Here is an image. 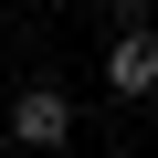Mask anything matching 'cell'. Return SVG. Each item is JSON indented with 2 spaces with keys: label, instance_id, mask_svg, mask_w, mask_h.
Listing matches in <instances>:
<instances>
[{
  "label": "cell",
  "instance_id": "1",
  "mask_svg": "<svg viewBox=\"0 0 158 158\" xmlns=\"http://www.w3.org/2000/svg\"><path fill=\"white\" fill-rule=\"evenodd\" d=\"M74 127H85V106H74L53 74H32V85L11 95V116H0V137H11L21 158H63V148H74Z\"/></svg>",
  "mask_w": 158,
  "mask_h": 158
},
{
  "label": "cell",
  "instance_id": "4",
  "mask_svg": "<svg viewBox=\"0 0 158 158\" xmlns=\"http://www.w3.org/2000/svg\"><path fill=\"white\" fill-rule=\"evenodd\" d=\"M116 158H158V148H116Z\"/></svg>",
  "mask_w": 158,
  "mask_h": 158
},
{
  "label": "cell",
  "instance_id": "6",
  "mask_svg": "<svg viewBox=\"0 0 158 158\" xmlns=\"http://www.w3.org/2000/svg\"><path fill=\"white\" fill-rule=\"evenodd\" d=\"M0 11H11V0H0Z\"/></svg>",
  "mask_w": 158,
  "mask_h": 158
},
{
  "label": "cell",
  "instance_id": "5",
  "mask_svg": "<svg viewBox=\"0 0 158 158\" xmlns=\"http://www.w3.org/2000/svg\"><path fill=\"white\" fill-rule=\"evenodd\" d=\"M0 158H11V137H0Z\"/></svg>",
  "mask_w": 158,
  "mask_h": 158
},
{
  "label": "cell",
  "instance_id": "3",
  "mask_svg": "<svg viewBox=\"0 0 158 158\" xmlns=\"http://www.w3.org/2000/svg\"><path fill=\"white\" fill-rule=\"evenodd\" d=\"M148 21V0H106V32H137Z\"/></svg>",
  "mask_w": 158,
  "mask_h": 158
},
{
  "label": "cell",
  "instance_id": "2",
  "mask_svg": "<svg viewBox=\"0 0 158 158\" xmlns=\"http://www.w3.org/2000/svg\"><path fill=\"white\" fill-rule=\"evenodd\" d=\"M95 74H106L116 106H158V32H148V21H137V32H106V63H95Z\"/></svg>",
  "mask_w": 158,
  "mask_h": 158
}]
</instances>
